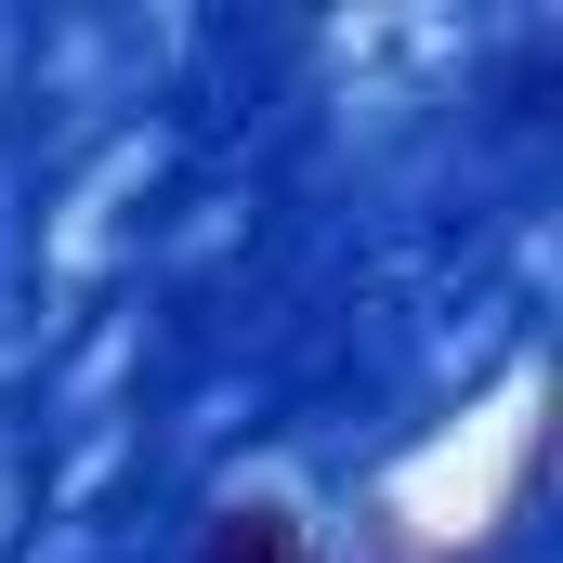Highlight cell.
I'll list each match as a JSON object with an SVG mask.
<instances>
[{
	"instance_id": "cell-1",
	"label": "cell",
	"mask_w": 563,
	"mask_h": 563,
	"mask_svg": "<svg viewBox=\"0 0 563 563\" xmlns=\"http://www.w3.org/2000/svg\"><path fill=\"white\" fill-rule=\"evenodd\" d=\"M197 563H314V538H301V511H288V498H236V511H210Z\"/></svg>"
}]
</instances>
